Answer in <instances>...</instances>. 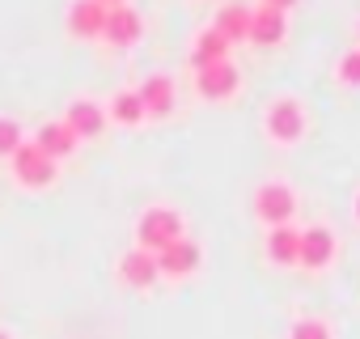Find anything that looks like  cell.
Wrapping results in <instances>:
<instances>
[{"instance_id":"cell-1","label":"cell","mask_w":360,"mask_h":339,"mask_svg":"<svg viewBox=\"0 0 360 339\" xmlns=\"http://www.w3.org/2000/svg\"><path fill=\"white\" fill-rule=\"evenodd\" d=\"M178 238H187V234H183V217H178L174 208H148V212L136 221V246L148 250V255L165 250V246L178 242Z\"/></svg>"},{"instance_id":"cell-2","label":"cell","mask_w":360,"mask_h":339,"mask_svg":"<svg viewBox=\"0 0 360 339\" xmlns=\"http://www.w3.org/2000/svg\"><path fill=\"white\" fill-rule=\"evenodd\" d=\"M13 174H18L22 187H51V183H56V161H51L34 140H26V144L13 153Z\"/></svg>"},{"instance_id":"cell-3","label":"cell","mask_w":360,"mask_h":339,"mask_svg":"<svg viewBox=\"0 0 360 339\" xmlns=\"http://www.w3.org/2000/svg\"><path fill=\"white\" fill-rule=\"evenodd\" d=\"M301 132H305V106L297 98H276L267 106V136L280 144H292L301 140Z\"/></svg>"},{"instance_id":"cell-4","label":"cell","mask_w":360,"mask_h":339,"mask_svg":"<svg viewBox=\"0 0 360 339\" xmlns=\"http://www.w3.org/2000/svg\"><path fill=\"white\" fill-rule=\"evenodd\" d=\"M255 212L276 229V225H288V217L297 212V196L288 183H263L255 191Z\"/></svg>"},{"instance_id":"cell-5","label":"cell","mask_w":360,"mask_h":339,"mask_svg":"<svg viewBox=\"0 0 360 339\" xmlns=\"http://www.w3.org/2000/svg\"><path fill=\"white\" fill-rule=\"evenodd\" d=\"M238 85H242V72H238L229 60L195 68V89H200L208 102H225V98H233V94H238Z\"/></svg>"},{"instance_id":"cell-6","label":"cell","mask_w":360,"mask_h":339,"mask_svg":"<svg viewBox=\"0 0 360 339\" xmlns=\"http://www.w3.org/2000/svg\"><path fill=\"white\" fill-rule=\"evenodd\" d=\"M140 34H144L140 13H136L131 5H115V9H106L102 34H98V39H106L110 47H131V43H140Z\"/></svg>"},{"instance_id":"cell-7","label":"cell","mask_w":360,"mask_h":339,"mask_svg":"<svg viewBox=\"0 0 360 339\" xmlns=\"http://www.w3.org/2000/svg\"><path fill=\"white\" fill-rule=\"evenodd\" d=\"M200 267V246L191 238H178L165 250H157V271L161 276H191Z\"/></svg>"},{"instance_id":"cell-8","label":"cell","mask_w":360,"mask_h":339,"mask_svg":"<svg viewBox=\"0 0 360 339\" xmlns=\"http://www.w3.org/2000/svg\"><path fill=\"white\" fill-rule=\"evenodd\" d=\"M64 123H68V132H72L77 140H85V136H98V132L106 127V115H102V106H98L94 98H72Z\"/></svg>"},{"instance_id":"cell-9","label":"cell","mask_w":360,"mask_h":339,"mask_svg":"<svg viewBox=\"0 0 360 339\" xmlns=\"http://www.w3.org/2000/svg\"><path fill=\"white\" fill-rule=\"evenodd\" d=\"M284 34H288L284 9H271V5H259V9H250V43L276 47V43H280Z\"/></svg>"},{"instance_id":"cell-10","label":"cell","mask_w":360,"mask_h":339,"mask_svg":"<svg viewBox=\"0 0 360 339\" xmlns=\"http://www.w3.org/2000/svg\"><path fill=\"white\" fill-rule=\"evenodd\" d=\"M335 259V234L326 229V225H309L305 234H301V255H297V263H305V267H326Z\"/></svg>"},{"instance_id":"cell-11","label":"cell","mask_w":360,"mask_h":339,"mask_svg":"<svg viewBox=\"0 0 360 339\" xmlns=\"http://www.w3.org/2000/svg\"><path fill=\"white\" fill-rule=\"evenodd\" d=\"M119 271H123V280L131 284V288H153L157 284V255H148V250H127L123 259H119Z\"/></svg>"},{"instance_id":"cell-12","label":"cell","mask_w":360,"mask_h":339,"mask_svg":"<svg viewBox=\"0 0 360 339\" xmlns=\"http://www.w3.org/2000/svg\"><path fill=\"white\" fill-rule=\"evenodd\" d=\"M102 18H106V9L98 5V0H72V9H68V34L98 39L102 34Z\"/></svg>"},{"instance_id":"cell-13","label":"cell","mask_w":360,"mask_h":339,"mask_svg":"<svg viewBox=\"0 0 360 339\" xmlns=\"http://www.w3.org/2000/svg\"><path fill=\"white\" fill-rule=\"evenodd\" d=\"M136 94H140V102H144V115H169V110H174V81L161 77V72L148 77Z\"/></svg>"},{"instance_id":"cell-14","label":"cell","mask_w":360,"mask_h":339,"mask_svg":"<svg viewBox=\"0 0 360 339\" xmlns=\"http://www.w3.org/2000/svg\"><path fill=\"white\" fill-rule=\"evenodd\" d=\"M34 144H39L51 161H60V157H68V153L77 148V136L68 132V123H64V119H56V123H43V127H39Z\"/></svg>"},{"instance_id":"cell-15","label":"cell","mask_w":360,"mask_h":339,"mask_svg":"<svg viewBox=\"0 0 360 339\" xmlns=\"http://www.w3.org/2000/svg\"><path fill=\"white\" fill-rule=\"evenodd\" d=\"M221 60H229V39L221 30H200L191 43V64L204 68V64H221Z\"/></svg>"},{"instance_id":"cell-16","label":"cell","mask_w":360,"mask_h":339,"mask_svg":"<svg viewBox=\"0 0 360 339\" xmlns=\"http://www.w3.org/2000/svg\"><path fill=\"white\" fill-rule=\"evenodd\" d=\"M212 30H221L229 43L250 39V9H246V5H225V9L217 13V26H212Z\"/></svg>"},{"instance_id":"cell-17","label":"cell","mask_w":360,"mask_h":339,"mask_svg":"<svg viewBox=\"0 0 360 339\" xmlns=\"http://www.w3.org/2000/svg\"><path fill=\"white\" fill-rule=\"evenodd\" d=\"M267 255H271L276 263H297V255H301V234H297L292 225H276V229L267 234Z\"/></svg>"},{"instance_id":"cell-18","label":"cell","mask_w":360,"mask_h":339,"mask_svg":"<svg viewBox=\"0 0 360 339\" xmlns=\"http://www.w3.org/2000/svg\"><path fill=\"white\" fill-rule=\"evenodd\" d=\"M110 115H115L119 123H140V119H144L140 94H136V89H119V94L110 98Z\"/></svg>"},{"instance_id":"cell-19","label":"cell","mask_w":360,"mask_h":339,"mask_svg":"<svg viewBox=\"0 0 360 339\" xmlns=\"http://www.w3.org/2000/svg\"><path fill=\"white\" fill-rule=\"evenodd\" d=\"M22 144H26V136H22V123L0 115V157H13Z\"/></svg>"},{"instance_id":"cell-20","label":"cell","mask_w":360,"mask_h":339,"mask_svg":"<svg viewBox=\"0 0 360 339\" xmlns=\"http://www.w3.org/2000/svg\"><path fill=\"white\" fill-rule=\"evenodd\" d=\"M288 339H330V326L322 318H301V322H292Z\"/></svg>"},{"instance_id":"cell-21","label":"cell","mask_w":360,"mask_h":339,"mask_svg":"<svg viewBox=\"0 0 360 339\" xmlns=\"http://www.w3.org/2000/svg\"><path fill=\"white\" fill-rule=\"evenodd\" d=\"M339 81H347V85H360V47L339 56Z\"/></svg>"},{"instance_id":"cell-22","label":"cell","mask_w":360,"mask_h":339,"mask_svg":"<svg viewBox=\"0 0 360 339\" xmlns=\"http://www.w3.org/2000/svg\"><path fill=\"white\" fill-rule=\"evenodd\" d=\"M263 5H271V9H288V5H297V0H263Z\"/></svg>"},{"instance_id":"cell-23","label":"cell","mask_w":360,"mask_h":339,"mask_svg":"<svg viewBox=\"0 0 360 339\" xmlns=\"http://www.w3.org/2000/svg\"><path fill=\"white\" fill-rule=\"evenodd\" d=\"M98 5L102 9H115V5H127V0H98Z\"/></svg>"},{"instance_id":"cell-24","label":"cell","mask_w":360,"mask_h":339,"mask_svg":"<svg viewBox=\"0 0 360 339\" xmlns=\"http://www.w3.org/2000/svg\"><path fill=\"white\" fill-rule=\"evenodd\" d=\"M356 217H360V196H356Z\"/></svg>"},{"instance_id":"cell-25","label":"cell","mask_w":360,"mask_h":339,"mask_svg":"<svg viewBox=\"0 0 360 339\" xmlns=\"http://www.w3.org/2000/svg\"><path fill=\"white\" fill-rule=\"evenodd\" d=\"M0 339H9V335H0Z\"/></svg>"}]
</instances>
